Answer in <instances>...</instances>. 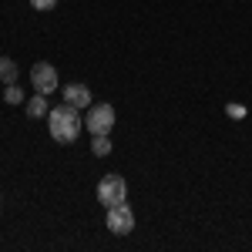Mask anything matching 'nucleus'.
<instances>
[{
	"label": "nucleus",
	"mask_w": 252,
	"mask_h": 252,
	"mask_svg": "<svg viewBox=\"0 0 252 252\" xmlns=\"http://www.w3.org/2000/svg\"><path fill=\"white\" fill-rule=\"evenodd\" d=\"M225 111H229V118H235V121H242V118H246V108H242V104H229Z\"/></svg>",
	"instance_id": "f8f14e48"
},
{
	"label": "nucleus",
	"mask_w": 252,
	"mask_h": 252,
	"mask_svg": "<svg viewBox=\"0 0 252 252\" xmlns=\"http://www.w3.org/2000/svg\"><path fill=\"white\" fill-rule=\"evenodd\" d=\"M64 101L74 104V108H91V88L88 84H64Z\"/></svg>",
	"instance_id": "423d86ee"
},
{
	"label": "nucleus",
	"mask_w": 252,
	"mask_h": 252,
	"mask_svg": "<svg viewBox=\"0 0 252 252\" xmlns=\"http://www.w3.org/2000/svg\"><path fill=\"white\" fill-rule=\"evenodd\" d=\"M91 152H94L97 158L111 155V138L108 135H91Z\"/></svg>",
	"instance_id": "1a4fd4ad"
},
{
	"label": "nucleus",
	"mask_w": 252,
	"mask_h": 252,
	"mask_svg": "<svg viewBox=\"0 0 252 252\" xmlns=\"http://www.w3.org/2000/svg\"><path fill=\"white\" fill-rule=\"evenodd\" d=\"M3 101H7V104H20V101H24V91H20L17 84H7V88H3Z\"/></svg>",
	"instance_id": "9d476101"
},
{
	"label": "nucleus",
	"mask_w": 252,
	"mask_h": 252,
	"mask_svg": "<svg viewBox=\"0 0 252 252\" xmlns=\"http://www.w3.org/2000/svg\"><path fill=\"white\" fill-rule=\"evenodd\" d=\"M44 97H47V94H40V91H37V94L27 101V118H44V115H47V101H44Z\"/></svg>",
	"instance_id": "0eeeda50"
},
{
	"label": "nucleus",
	"mask_w": 252,
	"mask_h": 252,
	"mask_svg": "<svg viewBox=\"0 0 252 252\" xmlns=\"http://www.w3.org/2000/svg\"><path fill=\"white\" fill-rule=\"evenodd\" d=\"M125 195H128V182L121 178V175H104L101 182H97V198H101V205H118V202H125Z\"/></svg>",
	"instance_id": "7ed1b4c3"
},
{
	"label": "nucleus",
	"mask_w": 252,
	"mask_h": 252,
	"mask_svg": "<svg viewBox=\"0 0 252 252\" xmlns=\"http://www.w3.org/2000/svg\"><path fill=\"white\" fill-rule=\"evenodd\" d=\"M31 81H34V91H40V94H54V91H58V84H61L54 64H47V61H37V64H34Z\"/></svg>",
	"instance_id": "20e7f679"
},
{
	"label": "nucleus",
	"mask_w": 252,
	"mask_h": 252,
	"mask_svg": "<svg viewBox=\"0 0 252 252\" xmlns=\"http://www.w3.org/2000/svg\"><path fill=\"white\" fill-rule=\"evenodd\" d=\"M108 229L115 235H128L135 229V212L128 209V202H118V205L108 209Z\"/></svg>",
	"instance_id": "39448f33"
},
{
	"label": "nucleus",
	"mask_w": 252,
	"mask_h": 252,
	"mask_svg": "<svg viewBox=\"0 0 252 252\" xmlns=\"http://www.w3.org/2000/svg\"><path fill=\"white\" fill-rule=\"evenodd\" d=\"M0 81L3 84H17V64L10 58H0Z\"/></svg>",
	"instance_id": "6e6552de"
},
{
	"label": "nucleus",
	"mask_w": 252,
	"mask_h": 252,
	"mask_svg": "<svg viewBox=\"0 0 252 252\" xmlns=\"http://www.w3.org/2000/svg\"><path fill=\"white\" fill-rule=\"evenodd\" d=\"M31 7H34V10H54L58 0H31Z\"/></svg>",
	"instance_id": "9b49d317"
},
{
	"label": "nucleus",
	"mask_w": 252,
	"mask_h": 252,
	"mask_svg": "<svg viewBox=\"0 0 252 252\" xmlns=\"http://www.w3.org/2000/svg\"><path fill=\"white\" fill-rule=\"evenodd\" d=\"M115 121H118L115 108L104 104V101H101V104H91V108H88V118H84V125H88L91 135H111Z\"/></svg>",
	"instance_id": "f03ea898"
},
{
	"label": "nucleus",
	"mask_w": 252,
	"mask_h": 252,
	"mask_svg": "<svg viewBox=\"0 0 252 252\" xmlns=\"http://www.w3.org/2000/svg\"><path fill=\"white\" fill-rule=\"evenodd\" d=\"M47 128H51V138H54L58 145H71V141L81 135V128H84L81 108L67 104V101H64L61 108H51V111H47Z\"/></svg>",
	"instance_id": "f257e3e1"
}]
</instances>
